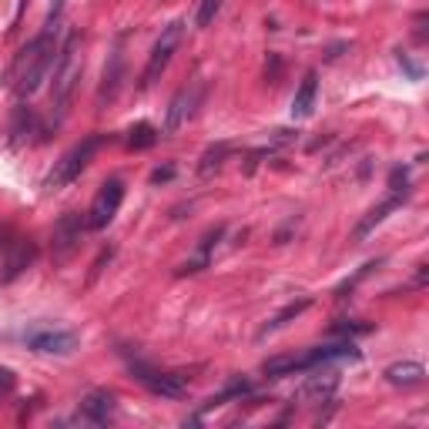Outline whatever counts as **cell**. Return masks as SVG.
Masks as SVG:
<instances>
[{
  "label": "cell",
  "instance_id": "obj_1",
  "mask_svg": "<svg viewBox=\"0 0 429 429\" xmlns=\"http://www.w3.org/2000/svg\"><path fill=\"white\" fill-rule=\"evenodd\" d=\"M57 51H61V47H57V27L44 24L41 34L17 54V61H14V91H17L21 101L30 98V94H37V87L44 84L47 71L54 67Z\"/></svg>",
  "mask_w": 429,
  "mask_h": 429
},
{
  "label": "cell",
  "instance_id": "obj_2",
  "mask_svg": "<svg viewBox=\"0 0 429 429\" xmlns=\"http://www.w3.org/2000/svg\"><path fill=\"white\" fill-rule=\"evenodd\" d=\"M84 74V57H81V30H67L64 44L57 51V67H54V94H51V107H54V125H61L71 111L77 81Z\"/></svg>",
  "mask_w": 429,
  "mask_h": 429
},
{
  "label": "cell",
  "instance_id": "obj_3",
  "mask_svg": "<svg viewBox=\"0 0 429 429\" xmlns=\"http://www.w3.org/2000/svg\"><path fill=\"white\" fill-rule=\"evenodd\" d=\"M101 145H104V134H91V138H84L81 145H74L71 151H64L61 161H54V172L47 174V192H61V188H67L71 181H77L81 172L91 165L94 151L101 148Z\"/></svg>",
  "mask_w": 429,
  "mask_h": 429
},
{
  "label": "cell",
  "instance_id": "obj_4",
  "mask_svg": "<svg viewBox=\"0 0 429 429\" xmlns=\"http://www.w3.org/2000/svg\"><path fill=\"white\" fill-rule=\"evenodd\" d=\"M181 37H185V21H172L161 30L158 44L151 47V54H148V64H145V74H141V87H151L165 74V67L172 64L174 51L181 47Z\"/></svg>",
  "mask_w": 429,
  "mask_h": 429
},
{
  "label": "cell",
  "instance_id": "obj_5",
  "mask_svg": "<svg viewBox=\"0 0 429 429\" xmlns=\"http://www.w3.org/2000/svg\"><path fill=\"white\" fill-rule=\"evenodd\" d=\"M121 201H125V181L121 178H107L104 185H101V192L94 194L91 208H87V218H84L87 228H94V232L107 228L114 221L118 208H121Z\"/></svg>",
  "mask_w": 429,
  "mask_h": 429
},
{
  "label": "cell",
  "instance_id": "obj_6",
  "mask_svg": "<svg viewBox=\"0 0 429 429\" xmlns=\"http://www.w3.org/2000/svg\"><path fill=\"white\" fill-rule=\"evenodd\" d=\"M205 94H208V84H205V81H192V84L178 87V94H174L172 104H168L165 134H178V131L185 128V125L194 118V107L205 101Z\"/></svg>",
  "mask_w": 429,
  "mask_h": 429
},
{
  "label": "cell",
  "instance_id": "obj_7",
  "mask_svg": "<svg viewBox=\"0 0 429 429\" xmlns=\"http://www.w3.org/2000/svg\"><path fill=\"white\" fill-rule=\"evenodd\" d=\"M131 376L148 392L165 396V399H181L188 392V379L185 376H178V372H158V369H151L145 363H131Z\"/></svg>",
  "mask_w": 429,
  "mask_h": 429
},
{
  "label": "cell",
  "instance_id": "obj_8",
  "mask_svg": "<svg viewBox=\"0 0 429 429\" xmlns=\"http://www.w3.org/2000/svg\"><path fill=\"white\" fill-rule=\"evenodd\" d=\"M24 343L30 345L34 352H47V356H67L77 349V332L71 329H51V325H41V329H30L24 332Z\"/></svg>",
  "mask_w": 429,
  "mask_h": 429
},
{
  "label": "cell",
  "instance_id": "obj_9",
  "mask_svg": "<svg viewBox=\"0 0 429 429\" xmlns=\"http://www.w3.org/2000/svg\"><path fill=\"white\" fill-rule=\"evenodd\" d=\"M121 81H125V37H118L114 51L107 54L104 74H101V87H98V107H107L114 101Z\"/></svg>",
  "mask_w": 429,
  "mask_h": 429
},
{
  "label": "cell",
  "instance_id": "obj_10",
  "mask_svg": "<svg viewBox=\"0 0 429 429\" xmlns=\"http://www.w3.org/2000/svg\"><path fill=\"white\" fill-rule=\"evenodd\" d=\"M87 221L81 214H64L57 225H54V262H67V258L77 252V241L84 235Z\"/></svg>",
  "mask_w": 429,
  "mask_h": 429
},
{
  "label": "cell",
  "instance_id": "obj_11",
  "mask_svg": "<svg viewBox=\"0 0 429 429\" xmlns=\"http://www.w3.org/2000/svg\"><path fill=\"white\" fill-rule=\"evenodd\" d=\"M336 389H339V372H332V369H319V365H316V372L302 383L299 399H302V403H309V406L332 403Z\"/></svg>",
  "mask_w": 429,
  "mask_h": 429
},
{
  "label": "cell",
  "instance_id": "obj_12",
  "mask_svg": "<svg viewBox=\"0 0 429 429\" xmlns=\"http://www.w3.org/2000/svg\"><path fill=\"white\" fill-rule=\"evenodd\" d=\"M319 363V352L316 349H309V352H302V356H272L268 363L262 365V372L268 376V379H285V376H295V372H309V369H316Z\"/></svg>",
  "mask_w": 429,
  "mask_h": 429
},
{
  "label": "cell",
  "instance_id": "obj_13",
  "mask_svg": "<svg viewBox=\"0 0 429 429\" xmlns=\"http://www.w3.org/2000/svg\"><path fill=\"white\" fill-rule=\"evenodd\" d=\"M114 416V396L107 389H94L81 399V419L94 423V426H104L107 419Z\"/></svg>",
  "mask_w": 429,
  "mask_h": 429
},
{
  "label": "cell",
  "instance_id": "obj_14",
  "mask_svg": "<svg viewBox=\"0 0 429 429\" xmlns=\"http://www.w3.org/2000/svg\"><path fill=\"white\" fill-rule=\"evenodd\" d=\"M399 205H403V198H399V194H392V198H386L383 205H376V208H372V212L365 214L363 221L352 228V238H356V241H365V238H369V232H372L376 225H383V221H386V218L396 212Z\"/></svg>",
  "mask_w": 429,
  "mask_h": 429
},
{
  "label": "cell",
  "instance_id": "obj_15",
  "mask_svg": "<svg viewBox=\"0 0 429 429\" xmlns=\"http://www.w3.org/2000/svg\"><path fill=\"white\" fill-rule=\"evenodd\" d=\"M309 305H312V299H309V295H302V299H295V302H289V305H285L282 312H275L272 319H268L265 325H262V329H258V339H268V336H275V332H279V329H285V325H289L292 319H299V316L305 312V309H309Z\"/></svg>",
  "mask_w": 429,
  "mask_h": 429
},
{
  "label": "cell",
  "instance_id": "obj_16",
  "mask_svg": "<svg viewBox=\"0 0 429 429\" xmlns=\"http://www.w3.org/2000/svg\"><path fill=\"white\" fill-rule=\"evenodd\" d=\"M316 94H319V74L309 71V74L302 77L295 98H292V118H309L312 107H316Z\"/></svg>",
  "mask_w": 429,
  "mask_h": 429
},
{
  "label": "cell",
  "instance_id": "obj_17",
  "mask_svg": "<svg viewBox=\"0 0 429 429\" xmlns=\"http://www.w3.org/2000/svg\"><path fill=\"white\" fill-rule=\"evenodd\" d=\"M386 379L392 383V386H403V389H409V386H423L426 383V365L423 363H396V365H389L386 369Z\"/></svg>",
  "mask_w": 429,
  "mask_h": 429
},
{
  "label": "cell",
  "instance_id": "obj_18",
  "mask_svg": "<svg viewBox=\"0 0 429 429\" xmlns=\"http://www.w3.org/2000/svg\"><path fill=\"white\" fill-rule=\"evenodd\" d=\"M228 154H232V145H228V141L212 145V148L201 154V161H198V174H201V178H212V174L221 168V161H225Z\"/></svg>",
  "mask_w": 429,
  "mask_h": 429
},
{
  "label": "cell",
  "instance_id": "obj_19",
  "mask_svg": "<svg viewBox=\"0 0 429 429\" xmlns=\"http://www.w3.org/2000/svg\"><path fill=\"white\" fill-rule=\"evenodd\" d=\"M34 262V245L30 241H17V248H14V255L7 258V272H3V279L10 282V279H17L24 268Z\"/></svg>",
  "mask_w": 429,
  "mask_h": 429
},
{
  "label": "cell",
  "instance_id": "obj_20",
  "mask_svg": "<svg viewBox=\"0 0 429 429\" xmlns=\"http://www.w3.org/2000/svg\"><path fill=\"white\" fill-rule=\"evenodd\" d=\"M154 141H158V131L151 128L148 121H138V125L128 131V148L131 151H145V148H151Z\"/></svg>",
  "mask_w": 429,
  "mask_h": 429
},
{
  "label": "cell",
  "instance_id": "obj_21",
  "mask_svg": "<svg viewBox=\"0 0 429 429\" xmlns=\"http://www.w3.org/2000/svg\"><path fill=\"white\" fill-rule=\"evenodd\" d=\"M218 10H221V0H201V3H198V14H194V27H198V30L212 27L214 17H218Z\"/></svg>",
  "mask_w": 429,
  "mask_h": 429
},
{
  "label": "cell",
  "instance_id": "obj_22",
  "mask_svg": "<svg viewBox=\"0 0 429 429\" xmlns=\"http://www.w3.org/2000/svg\"><path fill=\"white\" fill-rule=\"evenodd\" d=\"M248 389H252V386H248V383H232V386L225 389V392H218V396H212V399H208V403L201 406V412H208V409H214V406H225L228 399H235V396H245Z\"/></svg>",
  "mask_w": 429,
  "mask_h": 429
},
{
  "label": "cell",
  "instance_id": "obj_23",
  "mask_svg": "<svg viewBox=\"0 0 429 429\" xmlns=\"http://www.w3.org/2000/svg\"><path fill=\"white\" fill-rule=\"evenodd\" d=\"M389 188L399 194H406L409 192V174H406V168H392V174H389Z\"/></svg>",
  "mask_w": 429,
  "mask_h": 429
},
{
  "label": "cell",
  "instance_id": "obj_24",
  "mask_svg": "<svg viewBox=\"0 0 429 429\" xmlns=\"http://www.w3.org/2000/svg\"><path fill=\"white\" fill-rule=\"evenodd\" d=\"M279 74H282V61H279V54H268V64H265V77H268L272 84H279Z\"/></svg>",
  "mask_w": 429,
  "mask_h": 429
},
{
  "label": "cell",
  "instance_id": "obj_25",
  "mask_svg": "<svg viewBox=\"0 0 429 429\" xmlns=\"http://www.w3.org/2000/svg\"><path fill=\"white\" fill-rule=\"evenodd\" d=\"M172 174H174V168H172V165H168V168H158V172H151V181L158 185V181H168Z\"/></svg>",
  "mask_w": 429,
  "mask_h": 429
},
{
  "label": "cell",
  "instance_id": "obj_26",
  "mask_svg": "<svg viewBox=\"0 0 429 429\" xmlns=\"http://www.w3.org/2000/svg\"><path fill=\"white\" fill-rule=\"evenodd\" d=\"M369 329H372V325H332V332H349V336H352V332H369Z\"/></svg>",
  "mask_w": 429,
  "mask_h": 429
},
{
  "label": "cell",
  "instance_id": "obj_27",
  "mask_svg": "<svg viewBox=\"0 0 429 429\" xmlns=\"http://www.w3.org/2000/svg\"><path fill=\"white\" fill-rule=\"evenodd\" d=\"M10 386H14V376H10V372H0V396H3Z\"/></svg>",
  "mask_w": 429,
  "mask_h": 429
}]
</instances>
